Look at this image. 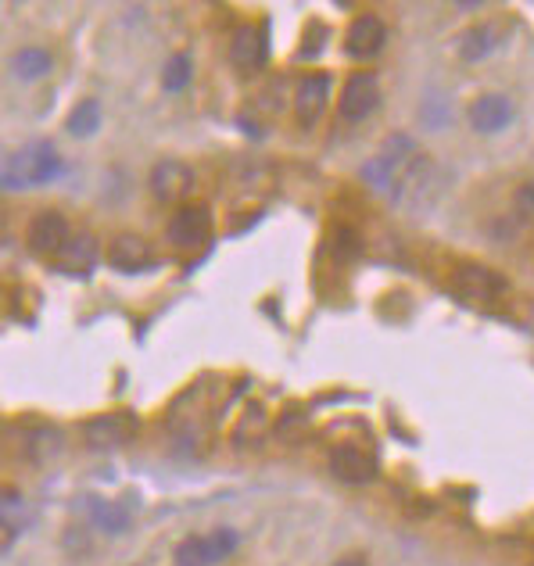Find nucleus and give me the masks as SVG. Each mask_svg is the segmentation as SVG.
Wrapping results in <instances>:
<instances>
[{
	"instance_id": "nucleus-5",
	"label": "nucleus",
	"mask_w": 534,
	"mask_h": 566,
	"mask_svg": "<svg viewBox=\"0 0 534 566\" xmlns=\"http://www.w3.org/2000/svg\"><path fill=\"white\" fill-rule=\"evenodd\" d=\"M380 108V79L377 72H355L348 76L345 90H341V115L348 122H362L370 119L373 112Z\"/></svg>"
},
{
	"instance_id": "nucleus-8",
	"label": "nucleus",
	"mask_w": 534,
	"mask_h": 566,
	"mask_svg": "<svg viewBox=\"0 0 534 566\" xmlns=\"http://www.w3.org/2000/svg\"><path fill=\"white\" fill-rule=\"evenodd\" d=\"M69 237H72L69 219L61 212H54V208H47V212H40L33 223H29L26 244L36 255H61V248L69 244Z\"/></svg>"
},
{
	"instance_id": "nucleus-17",
	"label": "nucleus",
	"mask_w": 534,
	"mask_h": 566,
	"mask_svg": "<svg viewBox=\"0 0 534 566\" xmlns=\"http://www.w3.org/2000/svg\"><path fill=\"white\" fill-rule=\"evenodd\" d=\"M87 516H90V524H94L101 534H108V538L130 531V524H133L130 509L119 506V502H112V498H97V495L87 502Z\"/></svg>"
},
{
	"instance_id": "nucleus-12",
	"label": "nucleus",
	"mask_w": 534,
	"mask_h": 566,
	"mask_svg": "<svg viewBox=\"0 0 534 566\" xmlns=\"http://www.w3.org/2000/svg\"><path fill=\"white\" fill-rule=\"evenodd\" d=\"M513 122V101L502 94H481L474 104H470V126L484 137L491 133H502V129Z\"/></svg>"
},
{
	"instance_id": "nucleus-13",
	"label": "nucleus",
	"mask_w": 534,
	"mask_h": 566,
	"mask_svg": "<svg viewBox=\"0 0 534 566\" xmlns=\"http://www.w3.org/2000/svg\"><path fill=\"white\" fill-rule=\"evenodd\" d=\"M230 61L237 69L255 72L266 65V33L259 26H237L230 36Z\"/></svg>"
},
{
	"instance_id": "nucleus-24",
	"label": "nucleus",
	"mask_w": 534,
	"mask_h": 566,
	"mask_svg": "<svg viewBox=\"0 0 534 566\" xmlns=\"http://www.w3.org/2000/svg\"><path fill=\"white\" fill-rule=\"evenodd\" d=\"M276 438L280 441L305 438V416L302 412H284V420H280V427H276Z\"/></svg>"
},
{
	"instance_id": "nucleus-6",
	"label": "nucleus",
	"mask_w": 534,
	"mask_h": 566,
	"mask_svg": "<svg viewBox=\"0 0 534 566\" xmlns=\"http://www.w3.org/2000/svg\"><path fill=\"white\" fill-rule=\"evenodd\" d=\"M212 237V212L208 205H180L169 223V241L176 248H201Z\"/></svg>"
},
{
	"instance_id": "nucleus-27",
	"label": "nucleus",
	"mask_w": 534,
	"mask_h": 566,
	"mask_svg": "<svg viewBox=\"0 0 534 566\" xmlns=\"http://www.w3.org/2000/svg\"><path fill=\"white\" fill-rule=\"evenodd\" d=\"M517 201H520V208H527V212H534V183H527V187H520Z\"/></svg>"
},
{
	"instance_id": "nucleus-9",
	"label": "nucleus",
	"mask_w": 534,
	"mask_h": 566,
	"mask_svg": "<svg viewBox=\"0 0 534 566\" xmlns=\"http://www.w3.org/2000/svg\"><path fill=\"white\" fill-rule=\"evenodd\" d=\"M151 190L162 205H176L194 190V169L187 162H176V158H165L151 169Z\"/></svg>"
},
{
	"instance_id": "nucleus-29",
	"label": "nucleus",
	"mask_w": 534,
	"mask_h": 566,
	"mask_svg": "<svg viewBox=\"0 0 534 566\" xmlns=\"http://www.w3.org/2000/svg\"><path fill=\"white\" fill-rule=\"evenodd\" d=\"M11 534H15V527H8L4 520H0V549H8L11 545Z\"/></svg>"
},
{
	"instance_id": "nucleus-4",
	"label": "nucleus",
	"mask_w": 534,
	"mask_h": 566,
	"mask_svg": "<svg viewBox=\"0 0 534 566\" xmlns=\"http://www.w3.org/2000/svg\"><path fill=\"white\" fill-rule=\"evenodd\" d=\"M413 158H416L413 137L395 133V137H388V144L380 147V155L366 162V169H362V180L370 183V187H377V190H391V187H395V180H398V172L413 162Z\"/></svg>"
},
{
	"instance_id": "nucleus-15",
	"label": "nucleus",
	"mask_w": 534,
	"mask_h": 566,
	"mask_svg": "<svg viewBox=\"0 0 534 566\" xmlns=\"http://www.w3.org/2000/svg\"><path fill=\"white\" fill-rule=\"evenodd\" d=\"M97 266V237L94 233H72L69 244L61 248L58 269H65L69 276H87Z\"/></svg>"
},
{
	"instance_id": "nucleus-26",
	"label": "nucleus",
	"mask_w": 534,
	"mask_h": 566,
	"mask_svg": "<svg viewBox=\"0 0 534 566\" xmlns=\"http://www.w3.org/2000/svg\"><path fill=\"white\" fill-rule=\"evenodd\" d=\"M517 323L524 326V330H531V334H534V301H520Z\"/></svg>"
},
{
	"instance_id": "nucleus-21",
	"label": "nucleus",
	"mask_w": 534,
	"mask_h": 566,
	"mask_svg": "<svg viewBox=\"0 0 534 566\" xmlns=\"http://www.w3.org/2000/svg\"><path fill=\"white\" fill-rule=\"evenodd\" d=\"M65 129H69L72 137H79V140L94 137L97 129H101V104H97V101H79L76 108H72Z\"/></svg>"
},
{
	"instance_id": "nucleus-10",
	"label": "nucleus",
	"mask_w": 534,
	"mask_h": 566,
	"mask_svg": "<svg viewBox=\"0 0 534 566\" xmlns=\"http://www.w3.org/2000/svg\"><path fill=\"white\" fill-rule=\"evenodd\" d=\"M327 97H330V76L327 72H312L298 83L294 90V119L302 126H316L319 115L327 112Z\"/></svg>"
},
{
	"instance_id": "nucleus-14",
	"label": "nucleus",
	"mask_w": 534,
	"mask_h": 566,
	"mask_svg": "<svg viewBox=\"0 0 534 566\" xmlns=\"http://www.w3.org/2000/svg\"><path fill=\"white\" fill-rule=\"evenodd\" d=\"M108 262L119 273H140L151 262V244L140 233H119L112 241V248H108Z\"/></svg>"
},
{
	"instance_id": "nucleus-16",
	"label": "nucleus",
	"mask_w": 534,
	"mask_h": 566,
	"mask_svg": "<svg viewBox=\"0 0 534 566\" xmlns=\"http://www.w3.org/2000/svg\"><path fill=\"white\" fill-rule=\"evenodd\" d=\"M456 280H459V291H463L466 298H474V301H491V298H499V294H506V280H502L495 269L463 266Z\"/></svg>"
},
{
	"instance_id": "nucleus-22",
	"label": "nucleus",
	"mask_w": 534,
	"mask_h": 566,
	"mask_svg": "<svg viewBox=\"0 0 534 566\" xmlns=\"http://www.w3.org/2000/svg\"><path fill=\"white\" fill-rule=\"evenodd\" d=\"M190 76H194V61H190V54L187 51L173 54L162 69V90L165 94H180V90H187Z\"/></svg>"
},
{
	"instance_id": "nucleus-11",
	"label": "nucleus",
	"mask_w": 534,
	"mask_h": 566,
	"mask_svg": "<svg viewBox=\"0 0 534 566\" xmlns=\"http://www.w3.org/2000/svg\"><path fill=\"white\" fill-rule=\"evenodd\" d=\"M384 43H388V26H384V18L373 15V11H366V15H359L352 22V29H348V54L352 58H377L380 51H384Z\"/></svg>"
},
{
	"instance_id": "nucleus-18",
	"label": "nucleus",
	"mask_w": 534,
	"mask_h": 566,
	"mask_svg": "<svg viewBox=\"0 0 534 566\" xmlns=\"http://www.w3.org/2000/svg\"><path fill=\"white\" fill-rule=\"evenodd\" d=\"M269 430V412L262 402H248L244 405V412L237 416V423H233V445H259L262 438H266Z\"/></svg>"
},
{
	"instance_id": "nucleus-28",
	"label": "nucleus",
	"mask_w": 534,
	"mask_h": 566,
	"mask_svg": "<svg viewBox=\"0 0 534 566\" xmlns=\"http://www.w3.org/2000/svg\"><path fill=\"white\" fill-rule=\"evenodd\" d=\"M334 566H370V563H366V556H341Z\"/></svg>"
},
{
	"instance_id": "nucleus-19",
	"label": "nucleus",
	"mask_w": 534,
	"mask_h": 566,
	"mask_svg": "<svg viewBox=\"0 0 534 566\" xmlns=\"http://www.w3.org/2000/svg\"><path fill=\"white\" fill-rule=\"evenodd\" d=\"M51 69H54V58L47 47H22V51H15V58H11V72H15L22 83H36V79H44Z\"/></svg>"
},
{
	"instance_id": "nucleus-2",
	"label": "nucleus",
	"mask_w": 534,
	"mask_h": 566,
	"mask_svg": "<svg viewBox=\"0 0 534 566\" xmlns=\"http://www.w3.org/2000/svg\"><path fill=\"white\" fill-rule=\"evenodd\" d=\"M241 549V534L233 527H216L208 534H190L176 545L173 563L176 566H219Z\"/></svg>"
},
{
	"instance_id": "nucleus-23",
	"label": "nucleus",
	"mask_w": 534,
	"mask_h": 566,
	"mask_svg": "<svg viewBox=\"0 0 534 566\" xmlns=\"http://www.w3.org/2000/svg\"><path fill=\"white\" fill-rule=\"evenodd\" d=\"M0 520L8 527H18L26 520V502H22L15 491H0Z\"/></svg>"
},
{
	"instance_id": "nucleus-1",
	"label": "nucleus",
	"mask_w": 534,
	"mask_h": 566,
	"mask_svg": "<svg viewBox=\"0 0 534 566\" xmlns=\"http://www.w3.org/2000/svg\"><path fill=\"white\" fill-rule=\"evenodd\" d=\"M65 172V162L58 158L47 140L26 144L22 151H15L11 158L0 162V190H22L36 187V183H51Z\"/></svg>"
},
{
	"instance_id": "nucleus-25",
	"label": "nucleus",
	"mask_w": 534,
	"mask_h": 566,
	"mask_svg": "<svg viewBox=\"0 0 534 566\" xmlns=\"http://www.w3.org/2000/svg\"><path fill=\"white\" fill-rule=\"evenodd\" d=\"M337 241H341V248H337V255H341V258L359 255V237H355L352 230H337Z\"/></svg>"
},
{
	"instance_id": "nucleus-3",
	"label": "nucleus",
	"mask_w": 534,
	"mask_h": 566,
	"mask_svg": "<svg viewBox=\"0 0 534 566\" xmlns=\"http://www.w3.org/2000/svg\"><path fill=\"white\" fill-rule=\"evenodd\" d=\"M140 434V420L133 412H101L83 423V441L94 452H115V448L133 445Z\"/></svg>"
},
{
	"instance_id": "nucleus-20",
	"label": "nucleus",
	"mask_w": 534,
	"mask_h": 566,
	"mask_svg": "<svg viewBox=\"0 0 534 566\" xmlns=\"http://www.w3.org/2000/svg\"><path fill=\"white\" fill-rule=\"evenodd\" d=\"M495 43H499L495 29H491V26H474V29H466V33L456 40V51H459V58H463V61H484V58H491Z\"/></svg>"
},
{
	"instance_id": "nucleus-7",
	"label": "nucleus",
	"mask_w": 534,
	"mask_h": 566,
	"mask_svg": "<svg viewBox=\"0 0 534 566\" xmlns=\"http://www.w3.org/2000/svg\"><path fill=\"white\" fill-rule=\"evenodd\" d=\"M330 473L345 484H370L377 481L380 463L359 445H337L334 452H330Z\"/></svg>"
}]
</instances>
